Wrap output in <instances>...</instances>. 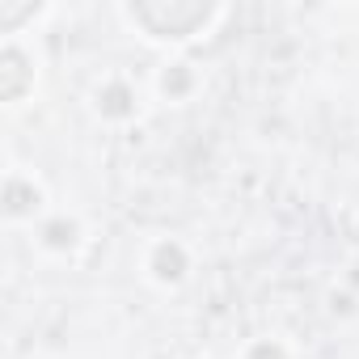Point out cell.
<instances>
[{
    "label": "cell",
    "instance_id": "1",
    "mask_svg": "<svg viewBox=\"0 0 359 359\" xmlns=\"http://www.w3.org/2000/svg\"><path fill=\"white\" fill-rule=\"evenodd\" d=\"M208 5H140L135 18L152 30V34H191L199 22H208Z\"/></svg>",
    "mask_w": 359,
    "mask_h": 359
},
{
    "label": "cell",
    "instance_id": "2",
    "mask_svg": "<svg viewBox=\"0 0 359 359\" xmlns=\"http://www.w3.org/2000/svg\"><path fill=\"white\" fill-rule=\"evenodd\" d=\"M254 359H283V355H279V351H271V346H258V355H254Z\"/></svg>",
    "mask_w": 359,
    "mask_h": 359
}]
</instances>
